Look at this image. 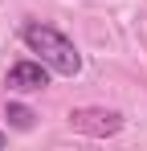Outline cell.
Listing matches in <instances>:
<instances>
[{"label":"cell","instance_id":"obj_1","mask_svg":"<svg viewBox=\"0 0 147 151\" xmlns=\"http://www.w3.org/2000/svg\"><path fill=\"white\" fill-rule=\"evenodd\" d=\"M21 41H24L33 53H37V61H45L53 74H66V78L82 74V53H78V45H74V41L61 33V29L29 21V25L21 29Z\"/></svg>","mask_w":147,"mask_h":151},{"label":"cell","instance_id":"obj_2","mask_svg":"<svg viewBox=\"0 0 147 151\" xmlns=\"http://www.w3.org/2000/svg\"><path fill=\"white\" fill-rule=\"evenodd\" d=\"M70 127L78 135L110 139V135L122 131V114L119 110H106V106H78V110H70Z\"/></svg>","mask_w":147,"mask_h":151},{"label":"cell","instance_id":"obj_3","mask_svg":"<svg viewBox=\"0 0 147 151\" xmlns=\"http://www.w3.org/2000/svg\"><path fill=\"white\" fill-rule=\"evenodd\" d=\"M49 70L45 61H17V65H8V74H4V86L8 90H17V94H37V90H45L49 86Z\"/></svg>","mask_w":147,"mask_h":151},{"label":"cell","instance_id":"obj_4","mask_svg":"<svg viewBox=\"0 0 147 151\" xmlns=\"http://www.w3.org/2000/svg\"><path fill=\"white\" fill-rule=\"evenodd\" d=\"M4 114H8V123L17 127V131H29L33 119H37V114H33L29 106H21V102H8V110H4Z\"/></svg>","mask_w":147,"mask_h":151},{"label":"cell","instance_id":"obj_5","mask_svg":"<svg viewBox=\"0 0 147 151\" xmlns=\"http://www.w3.org/2000/svg\"><path fill=\"white\" fill-rule=\"evenodd\" d=\"M4 143H8V131H0V147H4Z\"/></svg>","mask_w":147,"mask_h":151}]
</instances>
